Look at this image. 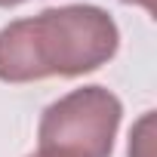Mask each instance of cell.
Masks as SVG:
<instances>
[{
    "mask_svg": "<svg viewBox=\"0 0 157 157\" xmlns=\"http://www.w3.org/2000/svg\"><path fill=\"white\" fill-rule=\"evenodd\" d=\"M117 25L99 6H59L19 19L0 31V80L28 83L43 77L96 71L117 52Z\"/></svg>",
    "mask_w": 157,
    "mask_h": 157,
    "instance_id": "6da1fadb",
    "label": "cell"
},
{
    "mask_svg": "<svg viewBox=\"0 0 157 157\" xmlns=\"http://www.w3.org/2000/svg\"><path fill=\"white\" fill-rule=\"evenodd\" d=\"M120 102L102 86L74 90L52 102L40 120V157H111Z\"/></svg>",
    "mask_w": 157,
    "mask_h": 157,
    "instance_id": "7a4b0ae2",
    "label": "cell"
},
{
    "mask_svg": "<svg viewBox=\"0 0 157 157\" xmlns=\"http://www.w3.org/2000/svg\"><path fill=\"white\" fill-rule=\"evenodd\" d=\"M123 3H136V6H145L148 13H154V0H123Z\"/></svg>",
    "mask_w": 157,
    "mask_h": 157,
    "instance_id": "3957f363",
    "label": "cell"
},
{
    "mask_svg": "<svg viewBox=\"0 0 157 157\" xmlns=\"http://www.w3.org/2000/svg\"><path fill=\"white\" fill-rule=\"evenodd\" d=\"M16 3H22V0H0V6H16Z\"/></svg>",
    "mask_w": 157,
    "mask_h": 157,
    "instance_id": "277c9868",
    "label": "cell"
},
{
    "mask_svg": "<svg viewBox=\"0 0 157 157\" xmlns=\"http://www.w3.org/2000/svg\"><path fill=\"white\" fill-rule=\"evenodd\" d=\"M31 157H40V154H31Z\"/></svg>",
    "mask_w": 157,
    "mask_h": 157,
    "instance_id": "5b68a950",
    "label": "cell"
}]
</instances>
